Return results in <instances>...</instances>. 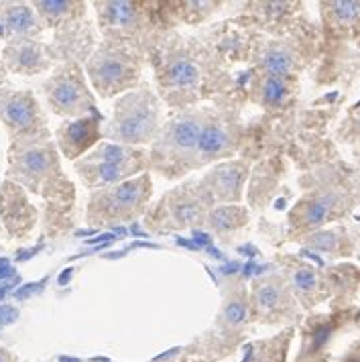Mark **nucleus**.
Instances as JSON below:
<instances>
[{"mask_svg": "<svg viewBox=\"0 0 360 362\" xmlns=\"http://www.w3.org/2000/svg\"><path fill=\"white\" fill-rule=\"evenodd\" d=\"M236 214H240L238 208H218L210 216V226L214 230H230L236 224Z\"/></svg>", "mask_w": 360, "mask_h": 362, "instance_id": "6ab92c4d", "label": "nucleus"}, {"mask_svg": "<svg viewBox=\"0 0 360 362\" xmlns=\"http://www.w3.org/2000/svg\"><path fill=\"white\" fill-rule=\"evenodd\" d=\"M240 181H243V171H238L236 165H224L208 177L210 189L214 192V196L220 199L238 198Z\"/></svg>", "mask_w": 360, "mask_h": 362, "instance_id": "2eb2a0df", "label": "nucleus"}, {"mask_svg": "<svg viewBox=\"0 0 360 362\" xmlns=\"http://www.w3.org/2000/svg\"><path fill=\"white\" fill-rule=\"evenodd\" d=\"M41 33V21L29 4L0 2V35L11 39H35Z\"/></svg>", "mask_w": 360, "mask_h": 362, "instance_id": "9d476101", "label": "nucleus"}, {"mask_svg": "<svg viewBox=\"0 0 360 362\" xmlns=\"http://www.w3.org/2000/svg\"><path fill=\"white\" fill-rule=\"evenodd\" d=\"M100 139L98 118H80L76 122H66L57 131V143L67 159L80 157Z\"/></svg>", "mask_w": 360, "mask_h": 362, "instance_id": "9b49d317", "label": "nucleus"}, {"mask_svg": "<svg viewBox=\"0 0 360 362\" xmlns=\"http://www.w3.org/2000/svg\"><path fill=\"white\" fill-rule=\"evenodd\" d=\"M230 145H232V139L228 131L224 129V124L216 120L202 122L199 134H197V163H206L210 159L224 155Z\"/></svg>", "mask_w": 360, "mask_h": 362, "instance_id": "f8f14e48", "label": "nucleus"}, {"mask_svg": "<svg viewBox=\"0 0 360 362\" xmlns=\"http://www.w3.org/2000/svg\"><path fill=\"white\" fill-rule=\"evenodd\" d=\"M8 275H13V271H11V267H8V261H0V279H4V277H8Z\"/></svg>", "mask_w": 360, "mask_h": 362, "instance_id": "bb28decb", "label": "nucleus"}, {"mask_svg": "<svg viewBox=\"0 0 360 362\" xmlns=\"http://www.w3.org/2000/svg\"><path fill=\"white\" fill-rule=\"evenodd\" d=\"M45 96L51 110L64 116H78L94 108V98L83 83L76 64L62 67L45 82Z\"/></svg>", "mask_w": 360, "mask_h": 362, "instance_id": "423d86ee", "label": "nucleus"}, {"mask_svg": "<svg viewBox=\"0 0 360 362\" xmlns=\"http://www.w3.org/2000/svg\"><path fill=\"white\" fill-rule=\"evenodd\" d=\"M294 283L299 291H310V289H313V285H315V273L311 269H299L295 273Z\"/></svg>", "mask_w": 360, "mask_h": 362, "instance_id": "b1692460", "label": "nucleus"}, {"mask_svg": "<svg viewBox=\"0 0 360 362\" xmlns=\"http://www.w3.org/2000/svg\"><path fill=\"white\" fill-rule=\"evenodd\" d=\"M11 171L8 175L15 183L27 185L35 194L50 196L55 177L59 175V165L55 157V147L51 143H17L11 148Z\"/></svg>", "mask_w": 360, "mask_h": 362, "instance_id": "f03ea898", "label": "nucleus"}, {"mask_svg": "<svg viewBox=\"0 0 360 362\" xmlns=\"http://www.w3.org/2000/svg\"><path fill=\"white\" fill-rule=\"evenodd\" d=\"M0 122L17 143H35L50 136L45 118L29 90L0 88Z\"/></svg>", "mask_w": 360, "mask_h": 362, "instance_id": "7ed1b4c3", "label": "nucleus"}, {"mask_svg": "<svg viewBox=\"0 0 360 362\" xmlns=\"http://www.w3.org/2000/svg\"><path fill=\"white\" fill-rule=\"evenodd\" d=\"M6 71H8V69H6V66H4V62L0 59V86L6 82Z\"/></svg>", "mask_w": 360, "mask_h": 362, "instance_id": "cd10ccee", "label": "nucleus"}, {"mask_svg": "<svg viewBox=\"0 0 360 362\" xmlns=\"http://www.w3.org/2000/svg\"><path fill=\"white\" fill-rule=\"evenodd\" d=\"M202 78L199 66L192 57L178 55L171 62H167L163 74V83L173 90H194Z\"/></svg>", "mask_w": 360, "mask_h": 362, "instance_id": "4468645a", "label": "nucleus"}, {"mask_svg": "<svg viewBox=\"0 0 360 362\" xmlns=\"http://www.w3.org/2000/svg\"><path fill=\"white\" fill-rule=\"evenodd\" d=\"M159 108L155 96L145 90H134L116 102L115 120L108 129V136L120 143H149L157 134Z\"/></svg>", "mask_w": 360, "mask_h": 362, "instance_id": "f257e3e1", "label": "nucleus"}, {"mask_svg": "<svg viewBox=\"0 0 360 362\" xmlns=\"http://www.w3.org/2000/svg\"><path fill=\"white\" fill-rule=\"evenodd\" d=\"M33 6L43 23L57 25L64 18L74 17V13H80L78 6H82V4H76V2H35Z\"/></svg>", "mask_w": 360, "mask_h": 362, "instance_id": "dca6fc26", "label": "nucleus"}, {"mask_svg": "<svg viewBox=\"0 0 360 362\" xmlns=\"http://www.w3.org/2000/svg\"><path fill=\"white\" fill-rule=\"evenodd\" d=\"M279 299H281V291L273 285H265L257 291V303L262 310H273L279 303Z\"/></svg>", "mask_w": 360, "mask_h": 362, "instance_id": "4be33fe9", "label": "nucleus"}, {"mask_svg": "<svg viewBox=\"0 0 360 362\" xmlns=\"http://www.w3.org/2000/svg\"><path fill=\"white\" fill-rule=\"evenodd\" d=\"M311 243H313V247L322 248V250H330V248L336 245V236L330 234V232L327 234H318Z\"/></svg>", "mask_w": 360, "mask_h": 362, "instance_id": "393cba45", "label": "nucleus"}, {"mask_svg": "<svg viewBox=\"0 0 360 362\" xmlns=\"http://www.w3.org/2000/svg\"><path fill=\"white\" fill-rule=\"evenodd\" d=\"M149 198V180L124 181L110 189H104L92 198V218H106L104 222H115L118 218L137 214Z\"/></svg>", "mask_w": 360, "mask_h": 362, "instance_id": "0eeeda50", "label": "nucleus"}, {"mask_svg": "<svg viewBox=\"0 0 360 362\" xmlns=\"http://www.w3.org/2000/svg\"><path fill=\"white\" fill-rule=\"evenodd\" d=\"M0 216L8 234L15 238H23L35 226L37 210L15 181H4L0 187Z\"/></svg>", "mask_w": 360, "mask_h": 362, "instance_id": "6e6552de", "label": "nucleus"}, {"mask_svg": "<svg viewBox=\"0 0 360 362\" xmlns=\"http://www.w3.org/2000/svg\"><path fill=\"white\" fill-rule=\"evenodd\" d=\"M98 6L102 29L124 33V31H134L141 23L139 6L132 2H106V4H98Z\"/></svg>", "mask_w": 360, "mask_h": 362, "instance_id": "ddd939ff", "label": "nucleus"}, {"mask_svg": "<svg viewBox=\"0 0 360 362\" xmlns=\"http://www.w3.org/2000/svg\"><path fill=\"white\" fill-rule=\"evenodd\" d=\"M8 361H11V358H8V354L0 348V362H8Z\"/></svg>", "mask_w": 360, "mask_h": 362, "instance_id": "c85d7f7f", "label": "nucleus"}, {"mask_svg": "<svg viewBox=\"0 0 360 362\" xmlns=\"http://www.w3.org/2000/svg\"><path fill=\"white\" fill-rule=\"evenodd\" d=\"M2 62L6 69L21 76H35L47 71L51 66L47 47L35 39H11L4 45Z\"/></svg>", "mask_w": 360, "mask_h": 362, "instance_id": "1a4fd4ad", "label": "nucleus"}, {"mask_svg": "<svg viewBox=\"0 0 360 362\" xmlns=\"http://www.w3.org/2000/svg\"><path fill=\"white\" fill-rule=\"evenodd\" d=\"M332 198H322L318 199V202H313L310 208H308V214H306V220H308V224H320V222H324L326 220L327 212H330V208H332Z\"/></svg>", "mask_w": 360, "mask_h": 362, "instance_id": "aec40b11", "label": "nucleus"}, {"mask_svg": "<svg viewBox=\"0 0 360 362\" xmlns=\"http://www.w3.org/2000/svg\"><path fill=\"white\" fill-rule=\"evenodd\" d=\"M287 96V88L281 78H275V76H269L265 83H262V100L267 104H281Z\"/></svg>", "mask_w": 360, "mask_h": 362, "instance_id": "a211bd4d", "label": "nucleus"}, {"mask_svg": "<svg viewBox=\"0 0 360 362\" xmlns=\"http://www.w3.org/2000/svg\"><path fill=\"white\" fill-rule=\"evenodd\" d=\"M199 118L196 115H185L175 118L167 129H165L163 136L159 139L157 147H155V157L161 163L163 169L167 161L173 169H178L175 173H181V169L190 167V165H197V134H199Z\"/></svg>", "mask_w": 360, "mask_h": 362, "instance_id": "39448f33", "label": "nucleus"}, {"mask_svg": "<svg viewBox=\"0 0 360 362\" xmlns=\"http://www.w3.org/2000/svg\"><path fill=\"white\" fill-rule=\"evenodd\" d=\"M262 66L267 67V71H269L271 76H275V78H283L285 74H289V71H291V67H294V59H291V55H289L287 51L271 49L265 53V57H262Z\"/></svg>", "mask_w": 360, "mask_h": 362, "instance_id": "f3484780", "label": "nucleus"}, {"mask_svg": "<svg viewBox=\"0 0 360 362\" xmlns=\"http://www.w3.org/2000/svg\"><path fill=\"white\" fill-rule=\"evenodd\" d=\"M246 317V308L243 301H230L224 310V320L228 322L230 326H238L243 324Z\"/></svg>", "mask_w": 360, "mask_h": 362, "instance_id": "5701e85b", "label": "nucleus"}, {"mask_svg": "<svg viewBox=\"0 0 360 362\" xmlns=\"http://www.w3.org/2000/svg\"><path fill=\"white\" fill-rule=\"evenodd\" d=\"M18 317V312L13 305H0V324H11Z\"/></svg>", "mask_w": 360, "mask_h": 362, "instance_id": "a878e982", "label": "nucleus"}, {"mask_svg": "<svg viewBox=\"0 0 360 362\" xmlns=\"http://www.w3.org/2000/svg\"><path fill=\"white\" fill-rule=\"evenodd\" d=\"M88 76L102 96H112L131 88L139 78V59L127 47L104 45L90 59Z\"/></svg>", "mask_w": 360, "mask_h": 362, "instance_id": "20e7f679", "label": "nucleus"}, {"mask_svg": "<svg viewBox=\"0 0 360 362\" xmlns=\"http://www.w3.org/2000/svg\"><path fill=\"white\" fill-rule=\"evenodd\" d=\"M332 11L338 21L342 23H352L360 17V2H334Z\"/></svg>", "mask_w": 360, "mask_h": 362, "instance_id": "412c9836", "label": "nucleus"}]
</instances>
